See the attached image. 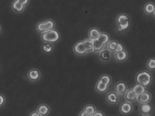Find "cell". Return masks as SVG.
<instances>
[{
    "label": "cell",
    "mask_w": 155,
    "mask_h": 116,
    "mask_svg": "<svg viewBox=\"0 0 155 116\" xmlns=\"http://www.w3.org/2000/svg\"><path fill=\"white\" fill-rule=\"evenodd\" d=\"M135 80L137 83L147 87L152 83L153 77L148 71H141L137 74Z\"/></svg>",
    "instance_id": "cell-1"
},
{
    "label": "cell",
    "mask_w": 155,
    "mask_h": 116,
    "mask_svg": "<svg viewBox=\"0 0 155 116\" xmlns=\"http://www.w3.org/2000/svg\"><path fill=\"white\" fill-rule=\"evenodd\" d=\"M118 31L124 32L127 30L131 25V20L129 16L125 13H121L117 15L116 18Z\"/></svg>",
    "instance_id": "cell-2"
},
{
    "label": "cell",
    "mask_w": 155,
    "mask_h": 116,
    "mask_svg": "<svg viewBox=\"0 0 155 116\" xmlns=\"http://www.w3.org/2000/svg\"><path fill=\"white\" fill-rule=\"evenodd\" d=\"M60 39V33L56 29H54L51 31L41 34V39L44 42L56 44L59 41Z\"/></svg>",
    "instance_id": "cell-3"
},
{
    "label": "cell",
    "mask_w": 155,
    "mask_h": 116,
    "mask_svg": "<svg viewBox=\"0 0 155 116\" xmlns=\"http://www.w3.org/2000/svg\"><path fill=\"white\" fill-rule=\"evenodd\" d=\"M56 27V23L51 19H48L37 23L36 30L39 33H44L54 30Z\"/></svg>",
    "instance_id": "cell-4"
},
{
    "label": "cell",
    "mask_w": 155,
    "mask_h": 116,
    "mask_svg": "<svg viewBox=\"0 0 155 116\" xmlns=\"http://www.w3.org/2000/svg\"><path fill=\"white\" fill-rule=\"evenodd\" d=\"M73 52L75 54L80 56H85L88 53L83 41L78 42L74 46Z\"/></svg>",
    "instance_id": "cell-5"
},
{
    "label": "cell",
    "mask_w": 155,
    "mask_h": 116,
    "mask_svg": "<svg viewBox=\"0 0 155 116\" xmlns=\"http://www.w3.org/2000/svg\"><path fill=\"white\" fill-rule=\"evenodd\" d=\"M119 95L115 91H112L107 93L105 100L107 103L111 105H117L120 101Z\"/></svg>",
    "instance_id": "cell-6"
},
{
    "label": "cell",
    "mask_w": 155,
    "mask_h": 116,
    "mask_svg": "<svg viewBox=\"0 0 155 116\" xmlns=\"http://www.w3.org/2000/svg\"><path fill=\"white\" fill-rule=\"evenodd\" d=\"M27 76L29 81L37 82L40 80L41 72L37 69H32L28 71Z\"/></svg>",
    "instance_id": "cell-7"
},
{
    "label": "cell",
    "mask_w": 155,
    "mask_h": 116,
    "mask_svg": "<svg viewBox=\"0 0 155 116\" xmlns=\"http://www.w3.org/2000/svg\"><path fill=\"white\" fill-rule=\"evenodd\" d=\"M128 90V85L124 81L117 82L114 85V91L119 95H124Z\"/></svg>",
    "instance_id": "cell-8"
},
{
    "label": "cell",
    "mask_w": 155,
    "mask_h": 116,
    "mask_svg": "<svg viewBox=\"0 0 155 116\" xmlns=\"http://www.w3.org/2000/svg\"><path fill=\"white\" fill-rule=\"evenodd\" d=\"M120 112L124 115H129L133 111V106L131 103L128 102H122L120 106Z\"/></svg>",
    "instance_id": "cell-9"
},
{
    "label": "cell",
    "mask_w": 155,
    "mask_h": 116,
    "mask_svg": "<svg viewBox=\"0 0 155 116\" xmlns=\"http://www.w3.org/2000/svg\"><path fill=\"white\" fill-rule=\"evenodd\" d=\"M151 94L149 92L146 91L145 92L138 96L137 102L140 105L149 104L151 102Z\"/></svg>",
    "instance_id": "cell-10"
},
{
    "label": "cell",
    "mask_w": 155,
    "mask_h": 116,
    "mask_svg": "<svg viewBox=\"0 0 155 116\" xmlns=\"http://www.w3.org/2000/svg\"><path fill=\"white\" fill-rule=\"evenodd\" d=\"M138 96V95L134 92V91L133 90L132 88V89H128L126 93L124 94V98L126 102L132 104L137 101Z\"/></svg>",
    "instance_id": "cell-11"
},
{
    "label": "cell",
    "mask_w": 155,
    "mask_h": 116,
    "mask_svg": "<svg viewBox=\"0 0 155 116\" xmlns=\"http://www.w3.org/2000/svg\"><path fill=\"white\" fill-rule=\"evenodd\" d=\"M101 34V31L98 28L92 27L88 31V38L94 41L95 40L99 39Z\"/></svg>",
    "instance_id": "cell-12"
},
{
    "label": "cell",
    "mask_w": 155,
    "mask_h": 116,
    "mask_svg": "<svg viewBox=\"0 0 155 116\" xmlns=\"http://www.w3.org/2000/svg\"><path fill=\"white\" fill-rule=\"evenodd\" d=\"M36 111L42 116H47L50 113L51 109L47 104H40L37 107Z\"/></svg>",
    "instance_id": "cell-13"
},
{
    "label": "cell",
    "mask_w": 155,
    "mask_h": 116,
    "mask_svg": "<svg viewBox=\"0 0 155 116\" xmlns=\"http://www.w3.org/2000/svg\"><path fill=\"white\" fill-rule=\"evenodd\" d=\"M25 6L19 3L17 0L13 1L11 4V8L14 12L16 13H21L25 10Z\"/></svg>",
    "instance_id": "cell-14"
},
{
    "label": "cell",
    "mask_w": 155,
    "mask_h": 116,
    "mask_svg": "<svg viewBox=\"0 0 155 116\" xmlns=\"http://www.w3.org/2000/svg\"><path fill=\"white\" fill-rule=\"evenodd\" d=\"M114 56L115 60L119 62H123L127 60L128 58V52L124 50L120 52H114Z\"/></svg>",
    "instance_id": "cell-15"
},
{
    "label": "cell",
    "mask_w": 155,
    "mask_h": 116,
    "mask_svg": "<svg viewBox=\"0 0 155 116\" xmlns=\"http://www.w3.org/2000/svg\"><path fill=\"white\" fill-rule=\"evenodd\" d=\"M143 11L147 15H153L155 12V4L153 2H148L143 7Z\"/></svg>",
    "instance_id": "cell-16"
},
{
    "label": "cell",
    "mask_w": 155,
    "mask_h": 116,
    "mask_svg": "<svg viewBox=\"0 0 155 116\" xmlns=\"http://www.w3.org/2000/svg\"><path fill=\"white\" fill-rule=\"evenodd\" d=\"M109 85L102 83L101 81L98 80L97 84L95 87V90L99 93H104L107 92L109 89Z\"/></svg>",
    "instance_id": "cell-17"
},
{
    "label": "cell",
    "mask_w": 155,
    "mask_h": 116,
    "mask_svg": "<svg viewBox=\"0 0 155 116\" xmlns=\"http://www.w3.org/2000/svg\"><path fill=\"white\" fill-rule=\"evenodd\" d=\"M99 58L101 61L104 62L108 61L111 58V52L107 50V49H104L99 53Z\"/></svg>",
    "instance_id": "cell-18"
},
{
    "label": "cell",
    "mask_w": 155,
    "mask_h": 116,
    "mask_svg": "<svg viewBox=\"0 0 155 116\" xmlns=\"http://www.w3.org/2000/svg\"><path fill=\"white\" fill-rule=\"evenodd\" d=\"M94 43V49L93 52L94 53H100L102 50L105 49L106 45L99 41L98 40H95L93 41Z\"/></svg>",
    "instance_id": "cell-19"
},
{
    "label": "cell",
    "mask_w": 155,
    "mask_h": 116,
    "mask_svg": "<svg viewBox=\"0 0 155 116\" xmlns=\"http://www.w3.org/2000/svg\"><path fill=\"white\" fill-rule=\"evenodd\" d=\"M42 52L46 54H51L54 50V45L53 44L49 42H44L41 47Z\"/></svg>",
    "instance_id": "cell-20"
},
{
    "label": "cell",
    "mask_w": 155,
    "mask_h": 116,
    "mask_svg": "<svg viewBox=\"0 0 155 116\" xmlns=\"http://www.w3.org/2000/svg\"><path fill=\"white\" fill-rule=\"evenodd\" d=\"M83 42L84 43L85 47L86 48V50L88 53L93 52V49H94L93 41L88 38V39H86L83 40Z\"/></svg>",
    "instance_id": "cell-21"
},
{
    "label": "cell",
    "mask_w": 155,
    "mask_h": 116,
    "mask_svg": "<svg viewBox=\"0 0 155 116\" xmlns=\"http://www.w3.org/2000/svg\"><path fill=\"white\" fill-rule=\"evenodd\" d=\"M84 110L92 116L97 111V108L92 104H87L84 107Z\"/></svg>",
    "instance_id": "cell-22"
},
{
    "label": "cell",
    "mask_w": 155,
    "mask_h": 116,
    "mask_svg": "<svg viewBox=\"0 0 155 116\" xmlns=\"http://www.w3.org/2000/svg\"><path fill=\"white\" fill-rule=\"evenodd\" d=\"M119 44L118 42L115 40H112L109 42L106 45V48L107 50L111 52H115L116 48L117 47V44Z\"/></svg>",
    "instance_id": "cell-23"
},
{
    "label": "cell",
    "mask_w": 155,
    "mask_h": 116,
    "mask_svg": "<svg viewBox=\"0 0 155 116\" xmlns=\"http://www.w3.org/2000/svg\"><path fill=\"white\" fill-rule=\"evenodd\" d=\"M98 40L102 44L107 45L110 41V37L108 33L101 32V35L100 36Z\"/></svg>",
    "instance_id": "cell-24"
},
{
    "label": "cell",
    "mask_w": 155,
    "mask_h": 116,
    "mask_svg": "<svg viewBox=\"0 0 155 116\" xmlns=\"http://www.w3.org/2000/svg\"><path fill=\"white\" fill-rule=\"evenodd\" d=\"M133 90L134 91V92L136 93L137 95H139L142 94V93L145 92L146 90V87L143 85H141L137 83L136 85H134L132 88Z\"/></svg>",
    "instance_id": "cell-25"
},
{
    "label": "cell",
    "mask_w": 155,
    "mask_h": 116,
    "mask_svg": "<svg viewBox=\"0 0 155 116\" xmlns=\"http://www.w3.org/2000/svg\"><path fill=\"white\" fill-rule=\"evenodd\" d=\"M99 80L109 86L110 85L112 82V78L110 76L108 75H102L101 77H100Z\"/></svg>",
    "instance_id": "cell-26"
},
{
    "label": "cell",
    "mask_w": 155,
    "mask_h": 116,
    "mask_svg": "<svg viewBox=\"0 0 155 116\" xmlns=\"http://www.w3.org/2000/svg\"><path fill=\"white\" fill-rule=\"evenodd\" d=\"M147 68L150 71H155V58H149L147 62Z\"/></svg>",
    "instance_id": "cell-27"
},
{
    "label": "cell",
    "mask_w": 155,
    "mask_h": 116,
    "mask_svg": "<svg viewBox=\"0 0 155 116\" xmlns=\"http://www.w3.org/2000/svg\"><path fill=\"white\" fill-rule=\"evenodd\" d=\"M151 110V106H150L149 104L141 105V112H143V114H148L149 112H150Z\"/></svg>",
    "instance_id": "cell-28"
},
{
    "label": "cell",
    "mask_w": 155,
    "mask_h": 116,
    "mask_svg": "<svg viewBox=\"0 0 155 116\" xmlns=\"http://www.w3.org/2000/svg\"><path fill=\"white\" fill-rule=\"evenodd\" d=\"M124 50V46L120 43H119L117 44V47L116 48V50H115V52H120L123 51Z\"/></svg>",
    "instance_id": "cell-29"
},
{
    "label": "cell",
    "mask_w": 155,
    "mask_h": 116,
    "mask_svg": "<svg viewBox=\"0 0 155 116\" xmlns=\"http://www.w3.org/2000/svg\"><path fill=\"white\" fill-rule=\"evenodd\" d=\"M0 98H1V104H0V107H3L4 106V104L5 102V96L3 95H0Z\"/></svg>",
    "instance_id": "cell-30"
},
{
    "label": "cell",
    "mask_w": 155,
    "mask_h": 116,
    "mask_svg": "<svg viewBox=\"0 0 155 116\" xmlns=\"http://www.w3.org/2000/svg\"><path fill=\"white\" fill-rule=\"evenodd\" d=\"M19 3L23 5L24 6H27L28 4H29L30 0H17Z\"/></svg>",
    "instance_id": "cell-31"
},
{
    "label": "cell",
    "mask_w": 155,
    "mask_h": 116,
    "mask_svg": "<svg viewBox=\"0 0 155 116\" xmlns=\"http://www.w3.org/2000/svg\"><path fill=\"white\" fill-rule=\"evenodd\" d=\"M29 116H42L41 114L39 113V112H37V111H32L31 112H30V113L29 115Z\"/></svg>",
    "instance_id": "cell-32"
},
{
    "label": "cell",
    "mask_w": 155,
    "mask_h": 116,
    "mask_svg": "<svg viewBox=\"0 0 155 116\" xmlns=\"http://www.w3.org/2000/svg\"><path fill=\"white\" fill-rule=\"evenodd\" d=\"M92 116H105V114L101 111H97Z\"/></svg>",
    "instance_id": "cell-33"
},
{
    "label": "cell",
    "mask_w": 155,
    "mask_h": 116,
    "mask_svg": "<svg viewBox=\"0 0 155 116\" xmlns=\"http://www.w3.org/2000/svg\"><path fill=\"white\" fill-rule=\"evenodd\" d=\"M78 116H92L90 114H88V113H87L86 111H85L84 110H82L81 112L79 114Z\"/></svg>",
    "instance_id": "cell-34"
},
{
    "label": "cell",
    "mask_w": 155,
    "mask_h": 116,
    "mask_svg": "<svg viewBox=\"0 0 155 116\" xmlns=\"http://www.w3.org/2000/svg\"><path fill=\"white\" fill-rule=\"evenodd\" d=\"M142 116H150L149 114H143Z\"/></svg>",
    "instance_id": "cell-35"
},
{
    "label": "cell",
    "mask_w": 155,
    "mask_h": 116,
    "mask_svg": "<svg viewBox=\"0 0 155 116\" xmlns=\"http://www.w3.org/2000/svg\"><path fill=\"white\" fill-rule=\"evenodd\" d=\"M153 15H154V17H155V13H154V14H153Z\"/></svg>",
    "instance_id": "cell-36"
}]
</instances>
